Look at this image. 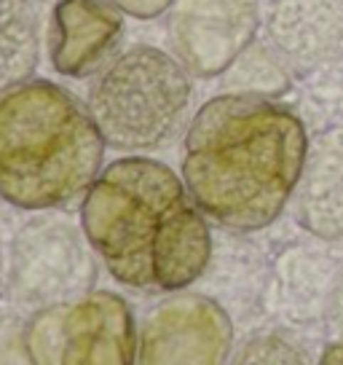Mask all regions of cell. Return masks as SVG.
<instances>
[{"label": "cell", "mask_w": 343, "mask_h": 365, "mask_svg": "<svg viewBox=\"0 0 343 365\" xmlns=\"http://www.w3.org/2000/svg\"><path fill=\"white\" fill-rule=\"evenodd\" d=\"M309 156L290 108L258 94H223L185 132L183 180L199 210L231 231H258L282 215Z\"/></svg>", "instance_id": "obj_1"}, {"label": "cell", "mask_w": 343, "mask_h": 365, "mask_svg": "<svg viewBox=\"0 0 343 365\" xmlns=\"http://www.w3.org/2000/svg\"><path fill=\"white\" fill-rule=\"evenodd\" d=\"M80 226L107 272L134 290H183L212 255L209 226L185 180L148 156L118 159L97 175Z\"/></svg>", "instance_id": "obj_2"}, {"label": "cell", "mask_w": 343, "mask_h": 365, "mask_svg": "<svg viewBox=\"0 0 343 365\" xmlns=\"http://www.w3.org/2000/svg\"><path fill=\"white\" fill-rule=\"evenodd\" d=\"M105 140L89 108L54 81L0 91V199L19 210H62L102 172Z\"/></svg>", "instance_id": "obj_3"}, {"label": "cell", "mask_w": 343, "mask_h": 365, "mask_svg": "<svg viewBox=\"0 0 343 365\" xmlns=\"http://www.w3.org/2000/svg\"><path fill=\"white\" fill-rule=\"evenodd\" d=\"M191 105L188 68L156 46H132L115 54L86 97L105 145L142 153L167 145Z\"/></svg>", "instance_id": "obj_4"}, {"label": "cell", "mask_w": 343, "mask_h": 365, "mask_svg": "<svg viewBox=\"0 0 343 365\" xmlns=\"http://www.w3.org/2000/svg\"><path fill=\"white\" fill-rule=\"evenodd\" d=\"M137 339L124 298L94 290L41 309L24 325L22 349L30 363L126 365L137 363Z\"/></svg>", "instance_id": "obj_5"}, {"label": "cell", "mask_w": 343, "mask_h": 365, "mask_svg": "<svg viewBox=\"0 0 343 365\" xmlns=\"http://www.w3.org/2000/svg\"><path fill=\"white\" fill-rule=\"evenodd\" d=\"M258 30V0H174L167 35L188 73L212 78L228 68Z\"/></svg>", "instance_id": "obj_6"}, {"label": "cell", "mask_w": 343, "mask_h": 365, "mask_svg": "<svg viewBox=\"0 0 343 365\" xmlns=\"http://www.w3.org/2000/svg\"><path fill=\"white\" fill-rule=\"evenodd\" d=\"M231 341V319L220 304L206 296H177L148 314L137 363H223Z\"/></svg>", "instance_id": "obj_7"}, {"label": "cell", "mask_w": 343, "mask_h": 365, "mask_svg": "<svg viewBox=\"0 0 343 365\" xmlns=\"http://www.w3.org/2000/svg\"><path fill=\"white\" fill-rule=\"evenodd\" d=\"M124 33L110 0H59L51 16L48 54L59 73L83 78L102 65Z\"/></svg>", "instance_id": "obj_8"}, {"label": "cell", "mask_w": 343, "mask_h": 365, "mask_svg": "<svg viewBox=\"0 0 343 365\" xmlns=\"http://www.w3.org/2000/svg\"><path fill=\"white\" fill-rule=\"evenodd\" d=\"M295 191L300 223L343 247V126L314 143Z\"/></svg>", "instance_id": "obj_9"}, {"label": "cell", "mask_w": 343, "mask_h": 365, "mask_svg": "<svg viewBox=\"0 0 343 365\" xmlns=\"http://www.w3.org/2000/svg\"><path fill=\"white\" fill-rule=\"evenodd\" d=\"M41 57V22L30 0H0V91L27 81Z\"/></svg>", "instance_id": "obj_10"}, {"label": "cell", "mask_w": 343, "mask_h": 365, "mask_svg": "<svg viewBox=\"0 0 343 365\" xmlns=\"http://www.w3.org/2000/svg\"><path fill=\"white\" fill-rule=\"evenodd\" d=\"M287 363V360H295V354L290 346H285L276 339H260V341H252L250 346H244V352L239 354V363Z\"/></svg>", "instance_id": "obj_11"}, {"label": "cell", "mask_w": 343, "mask_h": 365, "mask_svg": "<svg viewBox=\"0 0 343 365\" xmlns=\"http://www.w3.org/2000/svg\"><path fill=\"white\" fill-rule=\"evenodd\" d=\"M121 14H129L134 19H156L164 11H169L174 0H110Z\"/></svg>", "instance_id": "obj_12"}, {"label": "cell", "mask_w": 343, "mask_h": 365, "mask_svg": "<svg viewBox=\"0 0 343 365\" xmlns=\"http://www.w3.org/2000/svg\"><path fill=\"white\" fill-rule=\"evenodd\" d=\"M322 363H343V341L330 344L322 354Z\"/></svg>", "instance_id": "obj_13"}]
</instances>
